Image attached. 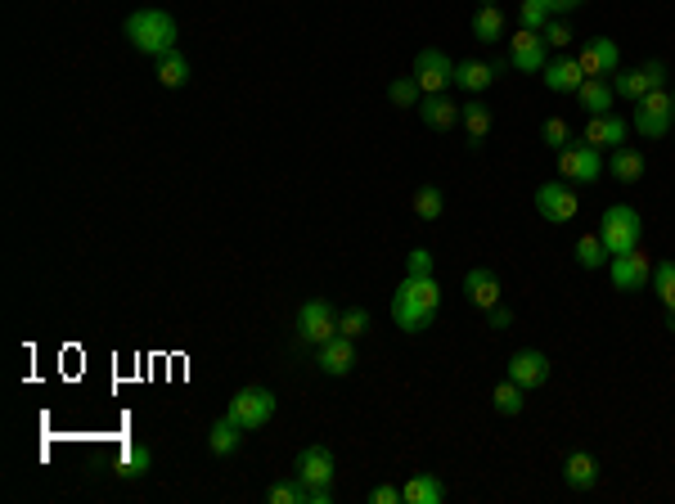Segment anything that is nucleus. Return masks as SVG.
I'll use <instances>...</instances> for the list:
<instances>
[{
    "label": "nucleus",
    "mask_w": 675,
    "mask_h": 504,
    "mask_svg": "<svg viewBox=\"0 0 675 504\" xmlns=\"http://www.w3.org/2000/svg\"><path fill=\"white\" fill-rule=\"evenodd\" d=\"M459 122H464V131H468V149H482L486 131H491V104L468 99V104L459 108Z\"/></svg>",
    "instance_id": "nucleus-26"
},
{
    "label": "nucleus",
    "mask_w": 675,
    "mask_h": 504,
    "mask_svg": "<svg viewBox=\"0 0 675 504\" xmlns=\"http://www.w3.org/2000/svg\"><path fill=\"white\" fill-rule=\"evenodd\" d=\"M558 171H563V180H576V185H594V180L603 176V149H594V144H567L563 153H558Z\"/></svg>",
    "instance_id": "nucleus-8"
},
{
    "label": "nucleus",
    "mask_w": 675,
    "mask_h": 504,
    "mask_svg": "<svg viewBox=\"0 0 675 504\" xmlns=\"http://www.w3.org/2000/svg\"><path fill=\"white\" fill-rule=\"evenodd\" d=\"M239 446H243V428L230 419V414H225V419H216L212 428H207V450H212V455L230 459Z\"/></svg>",
    "instance_id": "nucleus-27"
},
{
    "label": "nucleus",
    "mask_w": 675,
    "mask_h": 504,
    "mask_svg": "<svg viewBox=\"0 0 675 504\" xmlns=\"http://www.w3.org/2000/svg\"><path fill=\"white\" fill-rule=\"evenodd\" d=\"M536 212L545 216L549 225H567V221H576V212H581V198H576L563 180H545V185L536 189Z\"/></svg>",
    "instance_id": "nucleus-9"
},
{
    "label": "nucleus",
    "mask_w": 675,
    "mask_h": 504,
    "mask_svg": "<svg viewBox=\"0 0 675 504\" xmlns=\"http://www.w3.org/2000/svg\"><path fill=\"white\" fill-rule=\"evenodd\" d=\"M410 77L419 81L423 95H441V90L450 86V77H455V63H450L441 50H432V45H428V50L414 54V72H410Z\"/></svg>",
    "instance_id": "nucleus-10"
},
{
    "label": "nucleus",
    "mask_w": 675,
    "mask_h": 504,
    "mask_svg": "<svg viewBox=\"0 0 675 504\" xmlns=\"http://www.w3.org/2000/svg\"><path fill=\"white\" fill-rule=\"evenodd\" d=\"M333 333H338V311H333L324 297L302 302V311H297V342H302V347H320Z\"/></svg>",
    "instance_id": "nucleus-6"
},
{
    "label": "nucleus",
    "mask_w": 675,
    "mask_h": 504,
    "mask_svg": "<svg viewBox=\"0 0 675 504\" xmlns=\"http://www.w3.org/2000/svg\"><path fill=\"white\" fill-rule=\"evenodd\" d=\"M599 239H603V248H608V257H617V252H635L639 239H644V221H639V212L630 203H612L608 212H603Z\"/></svg>",
    "instance_id": "nucleus-4"
},
{
    "label": "nucleus",
    "mask_w": 675,
    "mask_h": 504,
    "mask_svg": "<svg viewBox=\"0 0 675 504\" xmlns=\"http://www.w3.org/2000/svg\"><path fill=\"white\" fill-rule=\"evenodd\" d=\"M405 275H432V252L428 248H414L405 257Z\"/></svg>",
    "instance_id": "nucleus-41"
},
{
    "label": "nucleus",
    "mask_w": 675,
    "mask_h": 504,
    "mask_svg": "<svg viewBox=\"0 0 675 504\" xmlns=\"http://www.w3.org/2000/svg\"><path fill=\"white\" fill-rule=\"evenodd\" d=\"M365 329H369V311H365V306H351V311L338 315V333H347V338H360Z\"/></svg>",
    "instance_id": "nucleus-39"
},
{
    "label": "nucleus",
    "mask_w": 675,
    "mask_h": 504,
    "mask_svg": "<svg viewBox=\"0 0 675 504\" xmlns=\"http://www.w3.org/2000/svg\"><path fill=\"white\" fill-rule=\"evenodd\" d=\"M545 86L554 90V95H576L581 90V81H585V68H581V59L576 54H558V59H549L545 63Z\"/></svg>",
    "instance_id": "nucleus-18"
},
{
    "label": "nucleus",
    "mask_w": 675,
    "mask_h": 504,
    "mask_svg": "<svg viewBox=\"0 0 675 504\" xmlns=\"http://www.w3.org/2000/svg\"><path fill=\"white\" fill-rule=\"evenodd\" d=\"M608 279L617 293H635V288H648V279H653V266H648L644 252H617V257L608 261Z\"/></svg>",
    "instance_id": "nucleus-11"
},
{
    "label": "nucleus",
    "mask_w": 675,
    "mask_h": 504,
    "mask_svg": "<svg viewBox=\"0 0 675 504\" xmlns=\"http://www.w3.org/2000/svg\"><path fill=\"white\" fill-rule=\"evenodd\" d=\"M266 500L270 504H311V486L293 473V477H284V482H270Z\"/></svg>",
    "instance_id": "nucleus-31"
},
{
    "label": "nucleus",
    "mask_w": 675,
    "mask_h": 504,
    "mask_svg": "<svg viewBox=\"0 0 675 504\" xmlns=\"http://www.w3.org/2000/svg\"><path fill=\"white\" fill-rule=\"evenodd\" d=\"M563 482L572 491H594L599 486V459L590 450H567L563 455Z\"/></svg>",
    "instance_id": "nucleus-20"
},
{
    "label": "nucleus",
    "mask_w": 675,
    "mask_h": 504,
    "mask_svg": "<svg viewBox=\"0 0 675 504\" xmlns=\"http://www.w3.org/2000/svg\"><path fill=\"white\" fill-rule=\"evenodd\" d=\"M509 63L518 72H545V63H549V45H545V36L540 32H527V27H522L518 36H509Z\"/></svg>",
    "instance_id": "nucleus-14"
},
{
    "label": "nucleus",
    "mask_w": 675,
    "mask_h": 504,
    "mask_svg": "<svg viewBox=\"0 0 675 504\" xmlns=\"http://www.w3.org/2000/svg\"><path fill=\"white\" fill-rule=\"evenodd\" d=\"M441 212H446V194H441L437 185H419V189H414V216H423V221H437Z\"/></svg>",
    "instance_id": "nucleus-34"
},
{
    "label": "nucleus",
    "mask_w": 675,
    "mask_h": 504,
    "mask_svg": "<svg viewBox=\"0 0 675 504\" xmlns=\"http://www.w3.org/2000/svg\"><path fill=\"white\" fill-rule=\"evenodd\" d=\"M648 288H653L657 302L671 311V306H675V261H657V266H653V279H648Z\"/></svg>",
    "instance_id": "nucleus-33"
},
{
    "label": "nucleus",
    "mask_w": 675,
    "mask_h": 504,
    "mask_svg": "<svg viewBox=\"0 0 675 504\" xmlns=\"http://www.w3.org/2000/svg\"><path fill=\"white\" fill-rule=\"evenodd\" d=\"M540 36H545V45H554V50H567L576 32H572V23H567V18H549V27Z\"/></svg>",
    "instance_id": "nucleus-40"
},
{
    "label": "nucleus",
    "mask_w": 675,
    "mask_h": 504,
    "mask_svg": "<svg viewBox=\"0 0 675 504\" xmlns=\"http://www.w3.org/2000/svg\"><path fill=\"white\" fill-rule=\"evenodd\" d=\"M549 18H554V14H549L545 0H522V5H518V23L527 27V32H545Z\"/></svg>",
    "instance_id": "nucleus-37"
},
{
    "label": "nucleus",
    "mask_w": 675,
    "mask_h": 504,
    "mask_svg": "<svg viewBox=\"0 0 675 504\" xmlns=\"http://www.w3.org/2000/svg\"><path fill=\"white\" fill-rule=\"evenodd\" d=\"M369 504H405V500H401V486H392V482H378L374 491H369Z\"/></svg>",
    "instance_id": "nucleus-42"
},
{
    "label": "nucleus",
    "mask_w": 675,
    "mask_h": 504,
    "mask_svg": "<svg viewBox=\"0 0 675 504\" xmlns=\"http://www.w3.org/2000/svg\"><path fill=\"white\" fill-rule=\"evenodd\" d=\"M666 324H671V329H675V306H671V311H666Z\"/></svg>",
    "instance_id": "nucleus-45"
},
{
    "label": "nucleus",
    "mask_w": 675,
    "mask_h": 504,
    "mask_svg": "<svg viewBox=\"0 0 675 504\" xmlns=\"http://www.w3.org/2000/svg\"><path fill=\"white\" fill-rule=\"evenodd\" d=\"M648 171V158L639 149H630V144H621V149H612L608 158V176L617 180V185H639Z\"/></svg>",
    "instance_id": "nucleus-23"
},
{
    "label": "nucleus",
    "mask_w": 675,
    "mask_h": 504,
    "mask_svg": "<svg viewBox=\"0 0 675 504\" xmlns=\"http://www.w3.org/2000/svg\"><path fill=\"white\" fill-rule=\"evenodd\" d=\"M315 369L329 378H342L356 369V338H347V333H333L329 342H320L315 347Z\"/></svg>",
    "instance_id": "nucleus-12"
},
{
    "label": "nucleus",
    "mask_w": 675,
    "mask_h": 504,
    "mask_svg": "<svg viewBox=\"0 0 675 504\" xmlns=\"http://www.w3.org/2000/svg\"><path fill=\"white\" fill-rule=\"evenodd\" d=\"M491 405H495V414H504V419H518L522 405H527V387H518L513 378H504V383H495Z\"/></svg>",
    "instance_id": "nucleus-29"
},
{
    "label": "nucleus",
    "mask_w": 675,
    "mask_h": 504,
    "mask_svg": "<svg viewBox=\"0 0 675 504\" xmlns=\"http://www.w3.org/2000/svg\"><path fill=\"white\" fill-rule=\"evenodd\" d=\"M401 500L405 504H441L446 500V482L437 473H414L410 482L401 486Z\"/></svg>",
    "instance_id": "nucleus-25"
},
{
    "label": "nucleus",
    "mask_w": 675,
    "mask_h": 504,
    "mask_svg": "<svg viewBox=\"0 0 675 504\" xmlns=\"http://www.w3.org/2000/svg\"><path fill=\"white\" fill-rule=\"evenodd\" d=\"M545 5H549V14H554V18H567L572 9H581L585 0H545Z\"/></svg>",
    "instance_id": "nucleus-44"
},
{
    "label": "nucleus",
    "mask_w": 675,
    "mask_h": 504,
    "mask_svg": "<svg viewBox=\"0 0 675 504\" xmlns=\"http://www.w3.org/2000/svg\"><path fill=\"white\" fill-rule=\"evenodd\" d=\"M603 257H608V248H603L599 234H581V239H576V261H581L585 270H599Z\"/></svg>",
    "instance_id": "nucleus-36"
},
{
    "label": "nucleus",
    "mask_w": 675,
    "mask_h": 504,
    "mask_svg": "<svg viewBox=\"0 0 675 504\" xmlns=\"http://www.w3.org/2000/svg\"><path fill=\"white\" fill-rule=\"evenodd\" d=\"M576 59H581L585 77H612V72L621 68V50L612 36H590V41H581Z\"/></svg>",
    "instance_id": "nucleus-13"
},
{
    "label": "nucleus",
    "mask_w": 675,
    "mask_h": 504,
    "mask_svg": "<svg viewBox=\"0 0 675 504\" xmlns=\"http://www.w3.org/2000/svg\"><path fill=\"white\" fill-rule=\"evenodd\" d=\"M158 81H162L167 90H180V86H185V81H189V59H185V54H180V50L162 54V59H158Z\"/></svg>",
    "instance_id": "nucleus-32"
},
{
    "label": "nucleus",
    "mask_w": 675,
    "mask_h": 504,
    "mask_svg": "<svg viewBox=\"0 0 675 504\" xmlns=\"http://www.w3.org/2000/svg\"><path fill=\"white\" fill-rule=\"evenodd\" d=\"M441 311V288L432 275H405L401 288L392 293V320L401 333H423L432 329Z\"/></svg>",
    "instance_id": "nucleus-1"
},
{
    "label": "nucleus",
    "mask_w": 675,
    "mask_h": 504,
    "mask_svg": "<svg viewBox=\"0 0 675 504\" xmlns=\"http://www.w3.org/2000/svg\"><path fill=\"white\" fill-rule=\"evenodd\" d=\"M671 104H675V90H671Z\"/></svg>",
    "instance_id": "nucleus-47"
},
{
    "label": "nucleus",
    "mask_w": 675,
    "mask_h": 504,
    "mask_svg": "<svg viewBox=\"0 0 675 504\" xmlns=\"http://www.w3.org/2000/svg\"><path fill=\"white\" fill-rule=\"evenodd\" d=\"M122 32L135 50L153 54V59L176 50V18H171L167 9H135V14H126Z\"/></svg>",
    "instance_id": "nucleus-2"
},
{
    "label": "nucleus",
    "mask_w": 675,
    "mask_h": 504,
    "mask_svg": "<svg viewBox=\"0 0 675 504\" xmlns=\"http://www.w3.org/2000/svg\"><path fill=\"white\" fill-rule=\"evenodd\" d=\"M149 464H153V450L140 446V441H126L122 455H117V464H113V473L117 477H144L149 473Z\"/></svg>",
    "instance_id": "nucleus-28"
},
{
    "label": "nucleus",
    "mask_w": 675,
    "mask_h": 504,
    "mask_svg": "<svg viewBox=\"0 0 675 504\" xmlns=\"http://www.w3.org/2000/svg\"><path fill=\"white\" fill-rule=\"evenodd\" d=\"M297 477H302L306 486H333V473H338V464H333V450L329 446H306L302 455H297Z\"/></svg>",
    "instance_id": "nucleus-17"
},
{
    "label": "nucleus",
    "mask_w": 675,
    "mask_h": 504,
    "mask_svg": "<svg viewBox=\"0 0 675 504\" xmlns=\"http://www.w3.org/2000/svg\"><path fill=\"white\" fill-rule=\"evenodd\" d=\"M540 144H549L554 153H563L567 144H572V126H567V117H545V126H540Z\"/></svg>",
    "instance_id": "nucleus-35"
},
{
    "label": "nucleus",
    "mask_w": 675,
    "mask_h": 504,
    "mask_svg": "<svg viewBox=\"0 0 675 504\" xmlns=\"http://www.w3.org/2000/svg\"><path fill=\"white\" fill-rule=\"evenodd\" d=\"M486 324H491V329H509V324H513V311H509V306H491V311H486Z\"/></svg>",
    "instance_id": "nucleus-43"
},
{
    "label": "nucleus",
    "mask_w": 675,
    "mask_h": 504,
    "mask_svg": "<svg viewBox=\"0 0 675 504\" xmlns=\"http://www.w3.org/2000/svg\"><path fill=\"white\" fill-rule=\"evenodd\" d=\"M509 378L518 387H527V392H536V387L549 383V356H545V351H536V347L513 351V356H509Z\"/></svg>",
    "instance_id": "nucleus-15"
},
{
    "label": "nucleus",
    "mask_w": 675,
    "mask_h": 504,
    "mask_svg": "<svg viewBox=\"0 0 675 504\" xmlns=\"http://www.w3.org/2000/svg\"><path fill=\"white\" fill-rule=\"evenodd\" d=\"M671 135H675V126H671Z\"/></svg>",
    "instance_id": "nucleus-48"
},
{
    "label": "nucleus",
    "mask_w": 675,
    "mask_h": 504,
    "mask_svg": "<svg viewBox=\"0 0 675 504\" xmlns=\"http://www.w3.org/2000/svg\"><path fill=\"white\" fill-rule=\"evenodd\" d=\"M482 5H495V0H482Z\"/></svg>",
    "instance_id": "nucleus-46"
},
{
    "label": "nucleus",
    "mask_w": 675,
    "mask_h": 504,
    "mask_svg": "<svg viewBox=\"0 0 675 504\" xmlns=\"http://www.w3.org/2000/svg\"><path fill=\"white\" fill-rule=\"evenodd\" d=\"M675 126V104H671V90H653L635 104V117H630V131H639L644 140H666Z\"/></svg>",
    "instance_id": "nucleus-5"
},
{
    "label": "nucleus",
    "mask_w": 675,
    "mask_h": 504,
    "mask_svg": "<svg viewBox=\"0 0 675 504\" xmlns=\"http://www.w3.org/2000/svg\"><path fill=\"white\" fill-rule=\"evenodd\" d=\"M275 410H279V396L270 392V387H239V392L230 396V405H225V414H230L243 432L266 428V423L275 419Z\"/></svg>",
    "instance_id": "nucleus-3"
},
{
    "label": "nucleus",
    "mask_w": 675,
    "mask_h": 504,
    "mask_svg": "<svg viewBox=\"0 0 675 504\" xmlns=\"http://www.w3.org/2000/svg\"><path fill=\"white\" fill-rule=\"evenodd\" d=\"M473 36L482 45H495L504 36V9L500 5H477V14H473Z\"/></svg>",
    "instance_id": "nucleus-30"
},
{
    "label": "nucleus",
    "mask_w": 675,
    "mask_h": 504,
    "mask_svg": "<svg viewBox=\"0 0 675 504\" xmlns=\"http://www.w3.org/2000/svg\"><path fill=\"white\" fill-rule=\"evenodd\" d=\"M500 77V68L495 63H486V59H459L455 63V77H450V86H459V90H468V95H482L491 81Z\"/></svg>",
    "instance_id": "nucleus-21"
},
{
    "label": "nucleus",
    "mask_w": 675,
    "mask_h": 504,
    "mask_svg": "<svg viewBox=\"0 0 675 504\" xmlns=\"http://www.w3.org/2000/svg\"><path fill=\"white\" fill-rule=\"evenodd\" d=\"M419 117H423V126H432V131H450V126L459 122V104L446 95V90H441V95H423Z\"/></svg>",
    "instance_id": "nucleus-24"
},
{
    "label": "nucleus",
    "mask_w": 675,
    "mask_h": 504,
    "mask_svg": "<svg viewBox=\"0 0 675 504\" xmlns=\"http://www.w3.org/2000/svg\"><path fill=\"white\" fill-rule=\"evenodd\" d=\"M464 297L477 306V311H491V306H500L504 302V288H500V279H495V270H486V266H473L464 275Z\"/></svg>",
    "instance_id": "nucleus-16"
},
{
    "label": "nucleus",
    "mask_w": 675,
    "mask_h": 504,
    "mask_svg": "<svg viewBox=\"0 0 675 504\" xmlns=\"http://www.w3.org/2000/svg\"><path fill=\"white\" fill-rule=\"evenodd\" d=\"M666 86V63L653 59L644 63V68H630V72H612V90H617V99H630V104H639L644 95H653V90Z\"/></svg>",
    "instance_id": "nucleus-7"
},
{
    "label": "nucleus",
    "mask_w": 675,
    "mask_h": 504,
    "mask_svg": "<svg viewBox=\"0 0 675 504\" xmlns=\"http://www.w3.org/2000/svg\"><path fill=\"white\" fill-rule=\"evenodd\" d=\"M626 135H630V122L626 117H617V113H599V117H590V126H585V135L581 140L585 144H594V149H621L626 144Z\"/></svg>",
    "instance_id": "nucleus-19"
},
{
    "label": "nucleus",
    "mask_w": 675,
    "mask_h": 504,
    "mask_svg": "<svg viewBox=\"0 0 675 504\" xmlns=\"http://www.w3.org/2000/svg\"><path fill=\"white\" fill-rule=\"evenodd\" d=\"M576 104H581L590 117L612 113V104H617V90H612V77H585V81H581V90H576Z\"/></svg>",
    "instance_id": "nucleus-22"
},
{
    "label": "nucleus",
    "mask_w": 675,
    "mask_h": 504,
    "mask_svg": "<svg viewBox=\"0 0 675 504\" xmlns=\"http://www.w3.org/2000/svg\"><path fill=\"white\" fill-rule=\"evenodd\" d=\"M387 99H392L396 108H419L423 90H419V81H414V77H396L392 86H387Z\"/></svg>",
    "instance_id": "nucleus-38"
}]
</instances>
